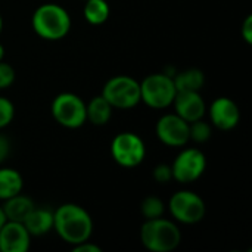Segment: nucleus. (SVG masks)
<instances>
[{
  "instance_id": "bb28decb",
  "label": "nucleus",
  "mask_w": 252,
  "mask_h": 252,
  "mask_svg": "<svg viewBox=\"0 0 252 252\" xmlns=\"http://www.w3.org/2000/svg\"><path fill=\"white\" fill-rule=\"evenodd\" d=\"M10 152V143L4 136H0V164L7 158Z\"/></svg>"
},
{
  "instance_id": "ddd939ff",
  "label": "nucleus",
  "mask_w": 252,
  "mask_h": 252,
  "mask_svg": "<svg viewBox=\"0 0 252 252\" xmlns=\"http://www.w3.org/2000/svg\"><path fill=\"white\" fill-rule=\"evenodd\" d=\"M173 105L176 114L188 123L204 118L207 112L205 100L199 92H177Z\"/></svg>"
},
{
  "instance_id": "6e6552de",
  "label": "nucleus",
  "mask_w": 252,
  "mask_h": 252,
  "mask_svg": "<svg viewBox=\"0 0 252 252\" xmlns=\"http://www.w3.org/2000/svg\"><path fill=\"white\" fill-rule=\"evenodd\" d=\"M170 213L176 221L183 224H196L204 220L207 205L204 199L192 190H179L170 198Z\"/></svg>"
},
{
  "instance_id": "c85d7f7f",
  "label": "nucleus",
  "mask_w": 252,
  "mask_h": 252,
  "mask_svg": "<svg viewBox=\"0 0 252 252\" xmlns=\"http://www.w3.org/2000/svg\"><path fill=\"white\" fill-rule=\"evenodd\" d=\"M3 58H4V47H3V44L0 43V61H3Z\"/></svg>"
},
{
  "instance_id": "dca6fc26",
  "label": "nucleus",
  "mask_w": 252,
  "mask_h": 252,
  "mask_svg": "<svg viewBox=\"0 0 252 252\" xmlns=\"http://www.w3.org/2000/svg\"><path fill=\"white\" fill-rule=\"evenodd\" d=\"M114 108L109 105V102L100 94L94 96L87 105H86V114L87 121L93 126H106L112 117Z\"/></svg>"
},
{
  "instance_id": "7ed1b4c3",
  "label": "nucleus",
  "mask_w": 252,
  "mask_h": 252,
  "mask_svg": "<svg viewBox=\"0 0 252 252\" xmlns=\"http://www.w3.org/2000/svg\"><path fill=\"white\" fill-rule=\"evenodd\" d=\"M32 30L44 40H61L71 30V16L62 6L46 3L32 13Z\"/></svg>"
},
{
  "instance_id": "9b49d317",
  "label": "nucleus",
  "mask_w": 252,
  "mask_h": 252,
  "mask_svg": "<svg viewBox=\"0 0 252 252\" xmlns=\"http://www.w3.org/2000/svg\"><path fill=\"white\" fill-rule=\"evenodd\" d=\"M31 235L22 223L6 220L0 227V252H27Z\"/></svg>"
},
{
  "instance_id": "2eb2a0df",
  "label": "nucleus",
  "mask_w": 252,
  "mask_h": 252,
  "mask_svg": "<svg viewBox=\"0 0 252 252\" xmlns=\"http://www.w3.org/2000/svg\"><path fill=\"white\" fill-rule=\"evenodd\" d=\"M1 208H3L6 220L24 223V220L28 217V214L35 208V204L31 198L18 193V195L6 199L4 205Z\"/></svg>"
},
{
  "instance_id": "b1692460",
  "label": "nucleus",
  "mask_w": 252,
  "mask_h": 252,
  "mask_svg": "<svg viewBox=\"0 0 252 252\" xmlns=\"http://www.w3.org/2000/svg\"><path fill=\"white\" fill-rule=\"evenodd\" d=\"M152 177L155 182L161 183V185H165L168 183L170 180H173V171H171V165L168 164H159L154 168L152 171Z\"/></svg>"
},
{
  "instance_id": "cd10ccee",
  "label": "nucleus",
  "mask_w": 252,
  "mask_h": 252,
  "mask_svg": "<svg viewBox=\"0 0 252 252\" xmlns=\"http://www.w3.org/2000/svg\"><path fill=\"white\" fill-rule=\"evenodd\" d=\"M4 221H6V217H4V213H3V208L0 207V227L4 224Z\"/></svg>"
},
{
  "instance_id": "6ab92c4d",
  "label": "nucleus",
  "mask_w": 252,
  "mask_h": 252,
  "mask_svg": "<svg viewBox=\"0 0 252 252\" xmlns=\"http://www.w3.org/2000/svg\"><path fill=\"white\" fill-rule=\"evenodd\" d=\"M109 4L106 0H86L84 6V18L92 25H102L109 18Z\"/></svg>"
},
{
  "instance_id": "c756f323",
  "label": "nucleus",
  "mask_w": 252,
  "mask_h": 252,
  "mask_svg": "<svg viewBox=\"0 0 252 252\" xmlns=\"http://www.w3.org/2000/svg\"><path fill=\"white\" fill-rule=\"evenodd\" d=\"M1 30H3V18L0 15V34H1Z\"/></svg>"
},
{
  "instance_id": "f3484780",
  "label": "nucleus",
  "mask_w": 252,
  "mask_h": 252,
  "mask_svg": "<svg viewBox=\"0 0 252 252\" xmlns=\"http://www.w3.org/2000/svg\"><path fill=\"white\" fill-rule=\"evenodd\" d=\"M177 92H201L205 84V74L198 68H189L173 77Z\"/></svg>"
},
{
  "instance_id": "4be33fe9",
  "label": "nucleus",
  "mask_w": 252,
  "mask_h": 252,
  "mask_svg": "<svg viewBox=\"0 0 252 252\" xmlns=\"http://www.w3.org/2000/svg\"><path fill=\"white\" fill-rule=\"evenodd\" d=\"M13 117H15V106H13V103L9 99L0 96V130L7 127L12 123Z\"/></svg>"
},
{
  "instance_id": "5701e85b",
  "label": "nucleus",
  "mask_w": 252,
  "mask_h": 252,
  "mask_svg": "<svg viewBox=\"0 0 252 252\" xmlns=\"http://www.w3.org/2000/svg\"><path fill=\"white\" fill-rule=\"evenodd\" d=\"M15 78H16V72H15L13 66L0 61V90L10 87L13 84Z\"/></svg>"
},
{
  "instance_id": "1a4fd4ad",
  "label": "nucleus",
  "mask_w": 252,
  "mask_h": 252,
  "mask_svg": "<svg viewBox=\"0 0 252 252\" xmlns=\"http://www.w3.org/2000/svg\"><path fill=\"white\" fill-rule=\"evenodd\" d=\"M207 170V157L201 149H183L171 164L173 180L182 185H189L202 177Z\"/></svg>"
},
{
  "instance_id": "20e7f679",
  "label": "nucleus",
  "mask_w": 252,
  "mask_h": 252,
  "mask_svg": "<svg viewBox=\"0 0 252 252\" xmlns=\"http://www.w3.org/2000/svg\"><path fill=\"white\" fill-rule=\"evenodd\" d=\"M176 93L177 90L173 75L167 72L151 74L140 83V102L154 109H165L171 106Z\"/></svg>"
},
{
  "instance_id": "393cba45",
  "label": "nucleus",
  "mask_w": 252,
  "mask_h": 252,
  "mask_svg": "<svg viewBox=\"0 0 252 252\" xmlns=\"http://www.w3.org/2000/svg\"><path fill=\"white\" fill-rule=\"evenodd\" d=\"M241 34H242V38H244L248 44H252V15H248V16L245 18V21L242 22Z\"/></svg>"
},
{
  "instance_id": "4468645a",
  "label": "nucleus",
  "mask_w": 252,
  "mask_h": 252,
  "mask_svg": "<svg viewBox=\"0 0 252 252\" xmlns=\"http://www.w3.org/2000/svg\"><path fill=\"white\" fill-rule=\"evenodd\" d=\"M31 236H43L53 229V211L49 208H34L22 223Z\"/></svg>"
},
{
  "instance_id": "f03ea898",
  "label": "nucleus",
  "mask_w": 252,
  "mask_h": 252,
  "mask_svg": "<svg viewBox=\"0 0 252 252\" xmlns=\"http://www.w3.org/2000/svg\"><path fill=\"white\" fill-rule=\"evenodd\" d=\"M140 242L151 252H171L179 248L182 232L171 220L162 217L151 219L140 227Z\"/></svg>"
},
{
  "instance_id": "39448f33",
  "label": "nucleus",
  "mask_w": 252,
  "mask_h": 252,
  "mask_svg": "<svg viewBox=\"0 0 252 252\" xmlns=\"http://www.w3.org/2000/svg\"><path fill=\"white\" fill-rule=\"evenodd\" d=\"M102 96L114 109H131L140 103V83L128 75H115L103 86Z\"/></svg>"
},
{
  "instance_id": "9d476101",
  "label": "nucleus",
  "mask_w": 252,
  "mask_h": 252,
  "mask_svg": "<svg viewBox=\"0 0 252 252\" xmlns=\"http://www.w3.org/2000/svg\"><path fill=\"white\" fill-rule=\"evenodd\" d=\"M157 137L167 146L180 148L185 146L189 137V123L180 118L176 112L162 115L155 127Z\"/></svg>"
},
{
  "instance_id": "a211bd4d",
  "label": "nucleus",
  "mask_w": 252,
  "mask_h": 252,
  "mask_svg": "<svg viewBox=\"0 0 252 252\" xmlns=\"http://www.w3.org/2000/svg\"><path fill=\"white\" fill-rule=\"evenodd\" d=\"M22 176L13 168H0V201H6L22 192Z\"/></svg>"
},
{
  "instance_id": "f8f14e48",
  "label": "nucleus",
  "mask_w": 252,
  "mask_h": 252,
  "mask_svg": "<svg viewBox=\"0 0 252 252\" xmlns=\"http://www.w3.org/2000/svg\"><path fill=\"white\" fill-rule=\"evenodd\" d=\"M208 112H210L211 123L223 131L233 130L241 121L239 106L236 105V102H233L232 99L224 97V96L217 97L211 103Z\"/></svg>"
},
{
  "instance_id": "423d86ee",
  "label": "nucleus",
  "mask_w": 252,
  "mask_h": 252,
  "mask_svg": "<svg viewBox=\"0 0 252 252\" xmlns=\"http://www.w3.org/2000/svg\"><path fill=\"white\" fill-rule=\"evenodd\" d=\"M52 115L65 128H80L87 121L86 102L75 93H61L52 102Z\"/></svg>"
},
{
  "instance_id": "a878e982",
  "label": "nucleus",
  "mask_w": 252,
  "mask_h": 252,
  "mask_svg": "<svg viewBox=\"0 0 252 252\" xmlns=\"http://www.w3.org/2000/svg\"><path fill=\"white\" fill-rule=\"evenodd\" d=\"M72 251L74 252H102V248L94 245V244H90L89 241L86 242H81L78 245H74L72 247Z\"/></svg>"
},
{
  "instance_id": "f257e3e1",
  "label": "nucleus",
  "mask_w": 252,
  "mask_h": 252,
  "mask_svg": "<svg viewBox=\"0 0 252 252\" xmlns=\"http://www.w3.org/2000/svg\"><path fill=\"white\" fill-rule=\"evenodd\" d=\"M53 230L69 245L90 241L93 220L87 210L77 204H63L53 211Z\"/></svg>"
},
{
  "instance_id": "aec40b11",
  "label": "nucleus",
  "mask_w": 252,
  "mask_h": 252,
  "mask_svg": "<svg viewBox=\"0 0 252 252\" xmlns=\"http://www.w3.org/2000/svg\"><path fill=\"white\" fill-rule=\"evenodd\" d=\"M164 202L157 198V196H148L142 201L140 205V213L145 217V220H151V219H158L164 216Z\"/></svg>"
},
{
  "instance_id": "0eeeda50",
  "label": "nucleus",
  "mask_w": 252,
  "mask_h": 252,
  "mask_svg": "<svg viewBox=\"0 0 252 252\" xmlns=\"http://www.w3.org/2000/svg\"><path fill=\"white\" fill-rule=\"evenodd\" d=\"M111 155L114 161L124 168H134L140 165L146 155L143 139L131 131H123L112 139Z\"/></svg>"
},
{
  "instance_id": "412c9836",
  "label": "nucleus",
  "mask_w": 252,
  "mask_h": 252,
  "mask_svg": "<svg viewBox=\"0 0 252 252\" xmlns=\"http://www.w3.org/2000/svg\"><path fill=\"white\" fill-rule=\"evenodd\" d=\"M213 134V128L211 126L204 121V118L198 120V121H193V123H189V137L190 140L196 142V143H205L210 140Z\"/></svg>"
}]
</instances>
